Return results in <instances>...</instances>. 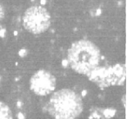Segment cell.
<instances>
[{
  "label": "cell",
  "instance_id": "obj_1",
  "mask_svg": "<svg viewBox=\"0 0 134 119\" xmlns=\"http://www.w3.org/2000/svg\"><path fill=\"white\" fill-rule=\"evenodd\" d=\"M101 52L97 45L86 39L74 42L68 52V62L75 72L89 75L99 66Z\"/></svg>",
  "mask_w": 134,
  "mask_h": 119
},
{
  "label": "cell",
  "instance_id": "obj_2",
  "mask_svg": "<svg viewBox=\"0 0 134 119\" xmlns=\"http://www.w3.org/2000/svg\"><path fill=\"white\" fill-rule=\"evenodd\" d=\"M82 110L81 98L70 89H62L55 92L48 104V111L55 119H75Z\"/></svg>",
  "mask_w": 134,
  "mask_h": 119
},
{
  "label": "cell",
  "instance_id": "obj_3",
  "mask_svg": "<svg viewBox=\"0 0 134 119\" xmlns=\"http://www.w3.org/2000/svg\"><path fill=\"white\" fill-rule=\"evenodd\" d=\"M23 24L30 33L41 34L49 28L51 16L43 7L32 6L25 10L23 17Z\"/></svg>",
  "mask_w": 134,
  "mask_h": 119
},
{
  "label": "cell",
  "instance_id": "obj_4",
  "mask_svg": "<svg viewBox=\"0 0 134 119\" xmlns=\"http://www.w3.org/2000/svg\"><path fill=\"white\" fill-rule=\"evenodd\" d=\"M56 80L52 74L44 70H40L34 74L30 81L31 89L35 94L46 96L54 90Z\"/></svg>",
  "mask_w": 134,
  "mask_h": 119
},
{
  "label": "cell",
  "instance_id": "obj_5",
  "mask_svg": "<svg viewBox=\"0 0 134 119\" xmlns=\"http://www.w3.org/2000/svg\"><path fill=\"white\" fill-rule=\"evenodd\" d=\"M125 66L116 65L113 67H102L94 69L89 74V76L95 82L101 81L103 82L107 80V84L116 82L120 78H125Z\"/></svg>",
  "mask_w": 134,
  "mask_h": 119
},
{
  "label": "cell",
  "instance_id": "obj_6",
  "mask_svg": "<svg viewBox=\"0 0 134 119\" xmlns=\"http://www.w3.org/2000/svg\"><path fill=\"white\" fill-rule=\"evenodd\" d=\"M0 119H13L10 108L2 102H0Z\"/></svg>",
  "mask_w": 134,
  "mask_h": 119
},
{
  "label": "cell",
  "instance_id": "obj_7",
  "mask_svg": "<svg viewBox=\"0 0 134 119\" xmlns=\"http://www.w3.org/2000/svg\"><path fill=\"white\" fill-rule=\"evenodd\" d=\"M4 9L3 7L0 4V21L4 18Z\"/></svg>",
  "mask_w": 134,
  "mask_h": 119
}]
</instances>
